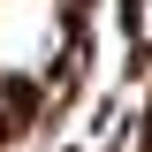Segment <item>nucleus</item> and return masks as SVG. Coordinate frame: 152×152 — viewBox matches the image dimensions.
<instances>
[{
  "label": "nucleus",
  "mask_w": 152,
  "mask_h": 152,
  "mask_svg": "<svg viewBox=\"0 0 152 152\" xmlns=\"http://www.w3.org/2000/svg\"><path fill=\"white\" fill-rule=\"evenodd\" d=\"M61 46V0H0V76H38Z\"/></svg>",
  "instance_id": "nucleus-1"
}]
</instances>
